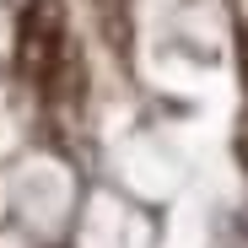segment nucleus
Listing matches in <instances>:
<instances>
[{
	"mask_svg": "<svg viewBox=\"0 0 248 248\" xmlns=\"http://www.w3.org/2000/svg\"><path fill=\"white\" fill-rule=\"evenodd\" d=\"M16 81L49 124H70L87 108V60L70 32L65 0H27L16 16Z\"/></svg>",
	"mask_w": 248,
	"mask_h": 248,
	"instance_id": "f257e3e1",
	"label": "nucleus"
},
{
	"mask_svg": "<svg viewBox=\"0 0 248 248\" xmlns=\"http://www.w3.org/2000/svg\"><path fill=\"white\" fill-rule=\"evenodd\" d=\"M87 11H92L97 32L108 38V49L130 54V0H87Z\"/></svg>",
	"mask_w": 248,
	"mask_h": 248,
	"instance_id": "f03ea898",
	"label": "nucleus"
},
{
	"mask_svg": "<svg viewBox=\"0 0 248 248\" xmlns=\"http://www.w3.org/2000/svg\"><path fill=\"white\" fill-rule=\"evenodd\" d=\"M237 76H243V113H237V162L248 168V0H237Z\"/></svg>",
	"mask_w": 248,
	"mask_h": 248,
	"instance_id": "7ed1b4c3",
	"label": "nucleus"
}]
</instances>
